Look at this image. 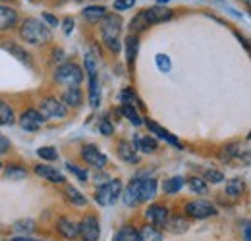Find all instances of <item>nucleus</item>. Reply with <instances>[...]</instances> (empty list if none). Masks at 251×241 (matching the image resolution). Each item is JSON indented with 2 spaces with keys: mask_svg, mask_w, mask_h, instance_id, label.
I'll use <instances>...</instances> for the list:
<instances>
[{
  "mask_svg": "<svg viewBox=\"0 0 251 241\" xmlns=\"http://www.w3.org/2000/svg\"><path fill=\"white\" fill-rule=\"evenodd\" d=\"M122 18L118 14H106L100 20V33H102V43L110 52H120L122 48V41H120V33H122Z\"/></svg>",
  "mask_w": 251,
  "mask_h": 241,
  "instance_id": "obj_1",
  "label": "nucleus"
},
{
  "mask_svg": "<svg viewBox=\"0 0 251 241\" xmlns=\"http://www.w3.org/2000/svg\"><path fill=\"white\" fill-rule=\"evenodd\" d=\"M20 35L29 45H47L52 39L50 27L37 18H25L20 25Z\"/></svg>",
  "mask_w": 251,
  "mask_h": 241,
  "instance_id": "obj_2",
  "label": "nucleus"
},
{
  "mask_svg": "<svg viewBox=\"0 0 251 241\" xmlns=\"http://www.w3.org/2000/svg\"><path fill=\"white\" fill-rule=\"evenodd\" d=\"M54 81L56 83H62V85H68V87H79L81 81H83V72H81V68L77 64L66 62V64L56 68Z\"/></svg>",
  "mask_w": 251,
  "mask_h": 241,
  "instance_id": "obj_3",
  "label": "nucleus"
},
{
  "mask_svg": "<svg viewBox=\"0 0 251 241\" xmlns=\"http://www.w3.org/2000/svg\"><path fill=\"white\" fill-rule=\"evenodd\" d=\"M118 197H122V181L120 180H110L106 183H102L97 193H95V199L100 207H110L118 201Z\"/></svg>",
  "mask_w": 251,
  "mask_h": 241,
  "instance_id": "obj_4",
  "label": "nucleus"
},
{
  "mask_svg": "<svg viewBox=\"0 0 251 241\" xmlns=\"http://www.w3.org/2000/svg\"><path fill=\"white\" fill-rule=\"evenodd\" d=\"M184 212L188 214L189 218H193V220H205V218L215 216V214H217V209H215V205H211L209 201H201V199H197V201H189V203H186Z\"/></svg>",
  "mask_w": 251,
  "mask_h": 241,
  "instance_id": "obj_5",
  "label": "nucleus"
},
{
  "mask_svg": "<svg viewBox=\"0 0 251 241\" xmlns=\"http://www.w3.org/2000/svg\"><path fill=\"white\" fill-rule=\"evenodd\" d=\"M99 236H100V226L93 214L85 216L77 224V238H81V241H99Z\"/></svg>",
  "mask_w": 251,
  "mask_h": 241,
  "instance_id": "obj_6",
  "label": "nucleus"
},
{
  "mask_svg": "<svg viewBox=\"0 0 251 241\" xmlns=\"http://www.w3.org/2000/svg\"><path fill=\"white\" fill-rule=\"evenodd\" d=\"M39 112L43 114V118H64L68 114V106L64 104L62 100L49 96L45 100H41V108Z\"/></svg>",
  "mask_w": 251,
  "mask_h": 241,
  "instance_id": "obj_7",
  "label": "nucleus"
},
{
  "mask_svg": "<svg viewBox=\"0 0 251 241\" xmlns=\"http://www.w3.org/2000/svg\"><path fill=\"white\" fill-rule=\"evenodd\" d=\"M81 158H83L89 166L97 168V170H100V168H104V166L108 164L106 154L100 151L97 145H93V143H89V145H83V147H81Z\"/></svg>",
  "mask_w": 251,
  "mask_h": 241,
  "instance_id": "obj_8",
  "label": "nucleus"
},
{
  "mask_svg": "<svg viewBox=\"0 0 251 241\" xmlns=\"http://www.w3.org/2000/svg\"><path fill=\"white\" fill-rule=\"evenodd\" d=\"M45 121H47V118H43V114L39 110H35V108H29V110L22 112V116H20V125L25 131H37V129H41V125Z\"/></svg>",
  "mask_w": 251,
  "mask_h": 241,
  "instance_id": "obj_9",
  "label": "nucleus"
},
{
  "mask_svg": "<svg viewBox=\"0 0 251 241\" xmlns=\"http://www.w3.org/2000/svg\"><path fill=\"white\" fill-rule=\"evenodd\" d=\"M143 14H145V18H147V22H149V25H155V24H164V22H170L172 20V10L170 8H166V6H151V8H145L143 10Z\"/></svg>",
  "mask_w": 251,
  "mask_h": 241,
  "instance_id": "obj_10",
  "label": "nucleus"
},
{
  "mask_svg": "<svg viewBox=\"0 0 251 241\" xmlns=\"http://www.w3.org/2000/svg\"><path fill=\"white\" fill-rule=\"evenodd\" d=\"M145 125H147V129H149V133H155L158 139H162V141H166L168 145H172V147H176V149H184V145L180 143V139L178 137H174L168 129H164L162 125H158L157 121H151V120H147V121H143Z\"/></svg>",
  "mask_w": 251,
  "mask_h": 241,
  "instance_id": "obj_11",
  "label": "nucleus"
},
{
  "mask_svg": "<svg viewBox=\"0 0 251 241\" xmlns=\"http://www.w3.org/2000/svg\"><path fill=\"white\" fill-rule=\"evenodd\" d=\"M145 216L149 218V222L153 224V228H164V224H166V220L170 218V214H168V209L164 207V205H151L147 212H145Z\"/></svg>",
  "mask_w": 251,
  "mask_h": 241,
  "instance_id": "obj_12",
  "label": "nucleus"
},
{
  "mask_svg": "<svg viewBox=\"0 0 251 241\" xmlns=\"http://www.w3.org/2000/svg\"><path fill=\"white\" fill-rule=\"evenodd\" d=\"M20 24V16L12 6H4L0 4V31L14 29Z\"/></svg>",
  "mask_w": 251,
  "mask_h": 241,
  "instance_id": "obj_13",
  "label": "nucleus"
},
{
  "mask_svg": "<svg viewBox=\"0 0 251 241\" xmlns=\"http://www.w3.org/2000/svg\"><path fill=\"white\" fill-rule=\"evenodd\" d=\"M116 152H118V158L120 160H124L126 164H137L139 162V156H137V149H135V145L131 143V141H118V145H116Z\"/></svg>",
  "mask_w": 251,
  "mask_h": 241,
  "instance_id": "obj_14",
  "label": "nucleus"
},
{
  "mask_svg": "<svg viewBox=\"0 0 251 241\" xmlns=\"http://www.w3.org/2000/svg\"><path fill=\"white\" fill-rule=\"evenodd\" d=\"M35 174H37L41 180H47V181H50V183H64V181H66L62 172L56 170V168H52V166H49V164H37V166H35Z\"/></svg>",
  "mask_w": 251,
  "mask_h": 241,
  "instance_id": "obj_15",
  "label": "nucleus"
},
{
  "mask_svg": "<svg viewBox=\"0 0 251 241\" xmlns=\"http://www.w3.org/2000/svg\"><path fill=\"white\" fill-rule=\"evenodd\" d=\"M155 195H157V180L155 178H145V180L139 178V201L141 203H147Z\"/></svg>",
  "mask_w": 251,
  "mask_h": 241,
  "instance_id": "obj_16",
  "label": "nucleus"
},
{
  "mask_svg": "<svg viewBox=\"0 0 251 241\" xmlns=\"http://www.w3.org/2000/svg\"><path fill=\"white\" fill-rule=\"evenodd\" d=\"M124 50H126V62L127 66H131L135 58H137V52H139V37L129 33L124 39Z\"/></svg>",
  "mask_w": 251,
  "mask_h": 241,
  "instance_id": "obj_17",
  "label": "nucleus"
},
{
  "mask_svg": "<svg viewBox=\"0 0 251 241\" xmlns=\"http://www.w3.org/2000/svg\"><path fill=\"white\" fill-rule=\"evenodd\" d=\"M122 199H124V203L127 207H137V205L141 203V201H139V178H133V180L127 183Z\"/></svg>",
  "mask_w": 251,
  "mask_h": 241,
  "instance_id": "obj_18",
  "label": "nucleus"
},
{
  "mask_svg": "<svg viewBox=\"0 0 251 241\" xmlns=\"http://www.w3.org/2000/svg\"><path fill=\"white\" fill-rule=\"evenodd\" d=\"M135 149L139 152H143V154H153V152H157L158 149V141L153 137V135H143V137H135Z\"/></svg>",
  "mask_w": 251,
  "mask_h": 241,
  "instance_id": "obj_19",
  "label": "nucleus"
},
{
  "mask_svg": "<svg viewBox=\"0 0 251 241\" xmlns=\"http://www.w3.org/2000/svg\"><path fill=\"white\" fill-rule=\"evenodd\" d=\"M56 228H58V232L62 234L66 240H75L77 238V224L72 218H66V216L58 218Z\"/></svg>",
  "mask_w": 251,
  "mask_h": 241,
  "instance_id": "obj_20",
  "label": "nucleus"
},
{
  "mask_svg": "<svg viewBox=\"0 0 251 241\" xmlns=\"http://www.w3.org/2000/svg\"><path fill=\"white\" fill-rule=\"evenodd\" d=\"M62 102L66 106H74V108L81 106V102H83V93H81V89L79 87H68L62 95Z\"/></svg>",
  "mask_w": 251,
  "mask_h": 241,
  "instance_id": "obj_21",
  "label": "nucleus"
},
{
  "mask_svg": "<svg viewBox=\"0 0 251 241\" xmlns=\"http://www.w3.org/2000/svg\"><path fill=\"white\" fill-rule=\"evenodd\" d=\"M246 191V181L242 178H232V180L226 181V195L232 197V199H240Z\"/></svg>",
  "mask_w": 251,
  "mask_h": 241,
  "instance_id": "obj_22",
  "label": "nucleus"
},
{
  "mask_svg": "<svg viewBox=\"0 0 251 241\" xmlns=\"http://www.w3.org/2000/svg\"><path fill=\"white\" fill-rule=\"evenodd\" d=\"M81 16H83L87 22H91V24H97V22H100V20L106 16V8H104V6H99V4H93V6H87V8H83Z\"/></svg>",
  "mask_w": 251,
  "mask_h": 241,
  "instance_id": "obj_23",
  "label": "nucleus"
},
{
  "mask_svg": "<svg viewBox=\"0 0 251 241\" xmlns=\"http://www.w3.org/2000/svg\"><path fill=\"white\" fill-rule=\"evenodd\" d=\"M164 228H166L170 234H186L189 224H188V220H184V218H180V216H172V218L166 220Z\"/></svg>",
  "mask_w": 251,
  "mask_h": 241,
  "instance_id": "obj_24",
  "label": "nucleus"
},
{
  "mask_svg": "<svg viewBox=\"0 0 251 241\" xmlns=\"http://www.w3.org/2000/svg\"><path fill=\"white\" fill-rule=\"evenodd\" d=\"M149 27H151V25H149V22H147L143 10L137 12V14L131 18V22H129V31H131L133 35H139V33H143V31L149 29Z\"/></svg>",
  "mask_w": 251,
  "mask_h": 241,
  "instance_id": "obj_25",
  "label": "nucleus"
},
{
  "mask_svg": "<svg viewBox=\"0 0 251 241\" xmlns=\"http://www.w3.org/2000/svg\"><path fill=\"white\" fill-rule=\"evenodd\" d=\"M184 185H186V178H182V176H174V178L164 180V183H162V191H164L166 195H174V193H178Z\"/></svg>",
  "mask_w": 251,
  "mask_h": 241,
  "instance_id": "obj_26",
  "label": "nucleus"
},
{
  "mask_svg": "<svg viewBox=\"0 0 251 241\" xmlns=\"http://www.w3.org/2000/svg\"><path fill=\"white\" fill-rule=\"evenodd\" d=\"M242 154V149H240V143H228V145H224L222 149H220V160L222 162H232L236 156H240Z\"/></svg>",
  "mask_w": 251,
  "mask_h": 241,
  "instance_id": "obj_27",
  "label": "nucleus"
},
{
  "mask_svg": "<svg viewBox=\"0 0 251 241\" xmlns=\"http://www.w3.org/2000/svg\"><path fill=\"white\" fill-rule=\"evenodd\" d=\"M4 176H6V180L18 181V180H24L27 176V170L24 166H20V164H8L4 168Z\"/></svg>",
  "mask_w": 251,
  "mask_h": 241,
  "instance_id": "obj_28",
  "label": "nucleus"
},
{
  "mask_svg": "<svg viewBox=\"0 0 251 241\" xmlns=\"http://www.w3.org/2000/svg\"><path fill=\"white\" fill-rule=\"evenodd\" d=\"M137 241H162V234L153 226H143L137 232Z\"/></svg>",
  "mask_w": 251,
  "mask_h": 241,
  "instance_id": "obj_29",
  "label": "nucleus"
},
{
  "mask_svg": "<svg viewBox=\"0 0 251 241\" xmlns=\"http://www.w3.org/2000/svg\"><path fill=\"white\" fill-rule=\"evenodd\" d=\"M120 102H122V104H129V106H133V108H143L141 98L133 93V89H122L120 91Z\"/></svg>",
  "mask_w": 251,
  "mask_h": 241,
  "instance_id": "obj_30",
  "label": "nucleus"
},
{
  "mask_svg": "<svg viewBox=\"0 0 251 241\" xmlns=\"http://www.w3.org/2000/svg\"><path fill=\"white\" fill-rule=\"evenodd\" d=\"M89 104L93 108H99L100 104V87H99V77H89Z\"/></svg>",
  "mask_w": 251,
  "mask_h": 241,
  "instance_id": "obj_31",
  "label": "nucleus"
},
{
  "mask_svg": "<svg viewBox=\"0 0 251 241\" xmlns=\"http://www.w3.org/2000/svg\"><path fill=\"white\" fill-rule=\"evenodd\" d=\"M66 197H68V201H70L72 205H75V207H83V205H87V197H85L81 191H77L75 187H72V185L66 187Z\"/></svg>",
  "mask_w": 251,
  "mask_h": 241,
  "instance_id": "obj_32",
  "label": "nucleus"
},
{
  "mask_svg": "<svg viewBox=\"0 0 251 241\" xmlns=\"http://www.w3.org/2000/svg\"><path fill=\"white\" fill-rule=\"evenodd\" d=\"M16 121V116H14V110L8 102L0 100V125H12Z\"/></svg>",
  "mask_w": 251,
  "mask_h": 241,
  "instance_id": "obj_33",
  "label": "nucleus"
},
{
  "mask_svg": "<svg viewBox=\"0 0 251 241\" xmlns=\"http://www.w3.org/2000/svg\"><path fill=\"white\" fill-rule=\"evenodd\" d=\"M120 114H122V116H126V118L131 121L133 125H143V118L139 116L137 108H133V106H129V104H122Z\"/></svg>",
  "mask_w": 251,
  "mask_h": 241,
  "instance_id": "obj_34",
  "label": "nucleus"
},
{
  "mask_svg": "<svg viewBox=\"0 0 251 241\" xmlns=\"http://www.w3.org/2000/svg\"><path fill=\"white\" fill-rule=\"evenodd\" d=\"M112 241H137V230H133L131 226H124L114 234Z\"/></svg>",
  "mask_w": 251,
  "mask_h": 241,
  "instance_id": "obj_35",
  "label": "nucleus"
},
{
  "mask_svg": "<svg viewBox=\"0 0 251 241\" xmlns=\"http://www.w3.org/2000/svg\"><path fill=\"white\" fill-rule=\"evenodd\" d=\"M188 185H189V189H191L193 193H197V195H205V193H207V181L203 180V178L193 176V178L188 180Z\"/></svg>",
  "mask_w": 251,
  "mask_h": 241,
  "instance_id": "obj_36",
  "label": "nucleus"
},
{
  "mask_svg": "<svg viewBox=\"0 0 251 241\" xmlns=\"http://www.w3.org/2000/svg\"><path fill=\"white\" fill-rule=\"evenodd\" d=\"M155 64H157L158 72H162V73H168L170 70H172V60H170V56L168 54H157L155 56Z\"/></svg>",
  "mask_w": 251,
  "mask_h": 241,
  "instance_id": "obj_37",
  "label": "nucleus"
},
{
  "mask_svg": "<svg viewBox=\"0 0 251 241\" xmlns=\"http://www.w3.org/2000/svg\"><path fill=\"white\" fill-rule=\"evenodd\" d=\"M66 168L75 176V180L83 181V183L89 180V172H87V170H83V168H79L77 164H74V162H66Z\"/></svg>",
  "mask_w": 251,
  "mask_h": 241,
  "instance_id": "obj_38",
  "label": "nucleus"
},
{
  "mask_svg": "<svg viewBox=\"0 0 251 241\" xmlns=\"http://www.w3.org/2000/svg\"><path fill=\"white\" fill-rule=\"evenodd\" d=\"M37 156L43 158V160L52 162V160H58V151L54 147H39L37 149Z\"/></svg>",
  "mask_w": 251,
  "mask_h": 241,
  "instance_id": "obj_39",
  "label": "nucleus"
},
{
  "mask_svg": "<svg viewBox=\"0 0 251 241\" xmlns=\"http://www.w3.org/2000/svg\"><path fill=\"white\" fill-rule=\"evenodd\" d=\"M203 180L211 181V183H222L224 181V174L220 170H215V168H207L203 172Z\"/></svg>",
  "mask_w": 251,
  "mask_h": 241,
  "instance_id": "obj_40",
  "label": "nucleus"
},
{
  "mask_svg": "<svg viewBox=\"0 0 251 241\" xmlns=\"http://www.w3.org/2000/svg\"><path fill=\"white\" fill-rule=\"evenodd\" d=\"M14 230L16 232H22V234H31L33 230H35V222L33 220H20V222H16L14 224Z\"/></svg>",
  "mask_w": 251,
  "mask_h": 241,
  "instance_id": "obj_41",
  "label": "nucleus"
},
{
  "mask_svg": "<svg viewBox=\"0 0 251 241\" xmlns=\"http://www.w3.org/2000/svg\"><path fill=\"white\" fill-rule=\"evenodd\" d=\"M6 50L8 52H12L18 60H22V62H29V54L22 48V47H18V45H10V47H6Z\"/></svg>",
  "mask_w": 251,
  "mask_h": 241,
  "instance_id": "obj_42",
  "label": "nucleus"
},
{
  "mask_svg": "<svg viewBox=\"0 0 251 241\" xmlns=\"http://www.w3.org/2000/svg\"><path fill=\"white\" fill-rule=\"evenodd\" d=\"M99 129H100V133H102V135H106V137H110V135L114 133V125H112V121H110L108 116H104V118L100 120Z\"/></svg>",
  "mask_w": 251,
  "mask_h": 241,
  "instance_id": "obj_43",
  "label": "nucleus"
},
{
  "mask_svg": "<svg viewBox=\"0 0 251 241\" xmlns=\"http://www.w3.org/2000/svg\"><path fill=\"white\" fill-rule=\"evenodd\" d=\"M112 6H114V10H118V12H126V10H129V8L135 6V0H114Z\"/></svg>",
  "mask_w": 251,
  "mask_h": 241,
  "instance_id": "obj_44",
  "label": "nucleus"
},
{
  "mask_svg": "<svg viewBox=\"0 0 251 241\" xmlns=\"http://www.w3.org/2000/svg\"><path fill=\"white\" fill-rule=\"evenodd\" d=\"M215 4H219V6H222V8H224V10H226V12L230 14V16H234V18H238V20H242V18H244V14H242V12H238L236 8H232L230 4H226L224 0H215Z\"/></svg>",
  "mask_w": 251,
  "mask_h": 241,
  "instance_id": "obj_45",
  "label": "nucleus"
},
{
  "mask_svg": "<svg viewBox=\"0 0 251 241\" xmlns=\"http://www.w3.org/2000/svg\"><path fill=\"white\" fill-rule=\"evenodd\" d=\"M41 18H43V24H45V25H49V27H58V25H60V20H58L56 16L49 14V12H45Z\"/></svg>",
  "mask_w": 251,
  "mask_h": 241,
  "instance_id": "obj_46",
  "label": "nucleus"
},
{
  "mask_svg": "<svg viewBox=\"0 0 251 241\" xmlns=\"http://www.w3.org/2000/svg\"><path fill=\"white\" fill-rule=\"evenodd\" d=\"M10 147H12V145H10V139L0 133V154H6V152L10 151Z\"/></svg>",
  "mask_w": 251,
  "mask_h": 241,
  "instance_id": "obj_47",
  "label": "nucleus"
},
{
  "mask_svg": "<svg viewBox=\"0 0 251 241\" xmlns=\"http://www.w3.org/2000/svg\"><path fill=\"white\" fill-rule=\"evenodd\" d=\"M72 31H74V20H72V18H66V20H64V33L70 35Z\"/></svg>",
  "mask_w": 251,
  "mask_h": 241,
  "instance_id": "obj_48",
  "label": "nucleus"
},
{
  "mask_svg": "<svg viewBox=\"0 0 251 241\" xmlns=\"http://www.w3.org/2000/svg\"><path fill=\"white\" fill-rule=\"evenodd\" d=\"M244 241H251V236H250V222H248V220L244 222Z\"/></svg>",
  "mask_w": 251,
  "mask_h": 241,
  "instance_id": "obj_49",
  "label": "nucleus"
},
{
  "mask_svg": "<svg viewBox=\"0 0 251 241\" xmlns=\"http://www.w3.org/2000/svg\"><path fill=\"white\" fill-rule=\"evenodd\" d=\"M95 181H99V183H106V181H110V178H108V176H104V174H100V172H99V174H97V176H95Z\"/></svg>",
  "mask_w": 251,
  "mask_h": 241,
  "instance_id": "obj_50",
  "label": "nucleus"
},
{
  "mask_svg": "<svg viewBox=\"0 0 251 241\" xmlns=\"http://www.w3.org/2000/svg\"><path fill=\"white\" fill-rule=\"evenodd\" d=\"M10 241H41V240H35V238H27V236H18V238H12Z\"/></svg>",
  "mask_w": 251,
  "mask_h": 241,
  "instance_id": "obj_51",
  "label": "nucleus"
},
{
  "mask_svg": "<svg viewBox=\"0 0 251 241\" xmlns=\"http://www.w3.org/2000/svg\"><path fill=\"white\" fill-rule=\"evenodd\" d=\"M168 2H170V0H157L158 6H162V4H168Z\"/></svg>",
  "mask_w": 251,
  "mask_h": 241,
  "instance_id": "obj_52",
  "label": "nucleus"
},
{
  "mask_svg": "<svg viewBox=\"0 0 251 241\" xmlns=\"http://www.w3.org/2000/svg\"><path fill=\"white\" fill-rule=\"evenodd\" d=\"M244 2H246V6H250V2H251V0H244Z\"/></svg>",
  "mask_w": 251,
  "mask_h": 241,
  "instance_id": "obj_53",
  "label": "nucleus"
},
{
  "mask_svg": "<svg viewBox=\"0 0 251 241\" xmlns=\"http://www.w3.org/2000/svg\"><path fill=\"white\" fill-rule=\"evenodd\" d=\"M0 170H2V162H0Z\"/></svg>",
  "mask_w": 251,
  "mask_h": 241,
  "instance_id": "obj_54",
  "label": "nucleus"
},
{
  "mask_svg": "<svg viewBox=\"0 0 251 241\" xmlns=\"http://www.w3.org/2000/svg\"><path fill=\"white\" fill-rule=\"evenodd\" d=\"M27 2H33V0H27Z\"/></svg>",
  "mask_w": 251,
  "mask_h": 241,
  "instance_id": "obj_55",
  "label": "nucleus"
}]
</instances>
